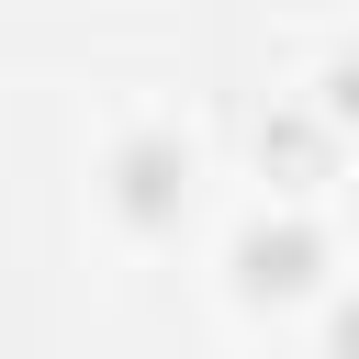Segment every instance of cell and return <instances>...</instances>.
I'll list each match as a JSON object with an SVG mask.
<instances>
[{
    "instance_id": "cell-1",
    "label": "cell",
    "mask_w": 359,
    "mask_h": 359,
    "mask_svg": "<svg viewBox=\"0 0 359 359\" xmlns=\"http://www.w3.org/2000/svg\"><path fill=\"white\" fill-rule=\"evenodd\" d=\"M314 280H325V236L314 224H247L236 236V292L247 303H292Z\"/></svg>"
},
{
    "instance_id": "cell-2",
    "label": "cell",
    "mask_w": 359,
    "mask_h": 359,
    "mask_svg": "<svg viewBox=\"0 0 359 359\" xmlns=\"http://www.w3.org/2000/svg\"><path fill=\"white\" fill-rule=\"evenodd\" d=\"M180 202H191V146H168V135L112 146V213L123 224H168Z\"/></svg>"
}]
</instances>
